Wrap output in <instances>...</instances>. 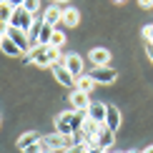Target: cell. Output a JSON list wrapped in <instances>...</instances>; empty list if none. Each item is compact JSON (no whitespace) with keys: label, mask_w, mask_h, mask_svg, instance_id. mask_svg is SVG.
<instances>
[{"label":"cell","mask_w":153,"mask_h":153,"mask_svg":"<svg viewBox=\"0 0 153 153\" xmlns=\"http://www.w3.org/2000/svg\"><path fill=\"white\" fill-rule=\"evenodd\" d=\"M75 91H83V93H88V95H91V93L95 91L93 78H91V75H80V78L75 80Z\"/></svg>","instance_id":"16"},{"label":"cell","mask_w":153,"mask_h":153,"mask_svg":"<svg viewBox=\"0 0 153 153\" xmlns=\"http://www.w3.org/2000/svg\"><path fill=\"white\" fill-rule=\"evenodd\" d=\"M83 148H85V146H83V143H78V146H73V148H68L65 153H80Z\"/></svg>","instance_id":"24"},{"label":"cell","mask_w":153,"mask_h":153,"mask_svg":"<svg viewBox=\"0 0 153 153\" xmlns=\"http://www.w3.org/2000/svg\"><path fill=\"white\" fill-rule=\"evenodd\" d=\"M45 153H55V151H45Z\"/></svg>","instance_id":"35"},{"label":"cell","mask_w":153,"mask_h":153,"mask_svg":"<svg viewBox=\"0 0 153 153\" xmlns=\"http://www.w3.org/2000/svg\"><path fill=\"white\" fill-rule=\"evenodd\" d=\"M55 133L60 136H73V111H65L55 118Z\"/></svg>","instance_id":"5"},{"label":"cell","mask_w":153,"mask_h":153,"mask_svg":"<svg viewBox=\"0 0 153 153\" xmlns=\"http://www.w3.org/2000/svg\"><path fill=\"white\" fill-rule=\"evenodd\" d=\"M148 60H151V63H153V45H151V48H148Z\"/></svg>","instance_id":"29"},{"label":"cell","mask_w":153,"mask_h":153,"mask_svg":"<svg viewBox=\"0 0 153 153\" xmlns=\"http://www.w3.org/2000/svg\"><path fill=\"white\" fill-rule=\"evenodd\" d=\"M23 10H28L30 13V15H40V0H25V3H23Z\"/></svg>","instance_id":"20"},{"label":"cell","mask_w":153,"mask_h":153,"mask_svg":"<svg viewBox=\"0 0 153 153\" xmlns=\"http://www.w3.org/2000/svg\"><path fill=\"white\" fill-rule=\"evenodd\" d=\"M95 143H98V148L108 151V148H111L113 143H116V133H113V131H108L105 126H103V128H100V133L95 136Z\"/></svg>","instance_id":"14"},{"label":"cell","mask_w":153,"mask_h":153,"mask_svg":"<svg viewBox=\"0 0 153 153\" xmlns=\"http://www.w3.org/2000/svg\"><path fill=\"white\" fill-rule=\"evenodd\" d=\"M141 153H153V146H148V148H146V151H141Z\"/></svg>","instance_id":"30"},{"label":"cell","mask_w":153,"mask_h":153,"mask_svg":"<svg viewBox=\"0 0 153 153\" xmlns=\"http://www.w3.org/2000/svg\"><path fill=\"white\" fill-rule=\"evenodd\" d=\"M120 123H123V118H120V111H118V108L116 105H105V128L108 131H113V133H116L118 128H120Z\"/></svg>","instance_id":"8"},{"label":"cell","mask_w":153,"mask_h":153,"mask_svg":"<svg viewBox=\"0 0 153 153\" xmlns=\"http://www.w3.org/2000/svg\"><path fill=\"white\" fill-rule=\"evenodd\" d=\"M65 28H75V25L80 23V10L73 8V5H65L63 8V20H60Z\"/></svg>","instance_id":"12"},{"label":"cell","mask_w":153,"mask_h":153,"mask_svg":"<svg viewBox=\"0 0 153 153\" xmlns=\"http://www.w3.org/2000/svg\"><path fill=\"white\" fill-rule=\"evenodd\" d=\"M3 38H5V35H3V33H0V43H3Z\"/></svg>","instance_id":"34"},{"label":"cell","mask_w":153,"mask_h":153,"mask_svg":"<svg viewBox=\"0 0 153 153\" xmlns=\"http://www.w3.org/2000/svg\"><path fill=\"white\" fill-rule=\"evenodd\" d=\"M113 3H118V5H120V3H126V0H113Z\"/></svg>","instance_id":"32"},{"label":"cell","mask_w":153,"mask_h":153,"mask_svg":"<svg viewBox=\"0 0 153 153\" xmlns=\"http://www.w3.org/2000/svg\"><path fill=\"white\" fill-rule=\"evenodd\" d=\"M88 60L93 63V68H103V65L111 63V50L108 48H93L88 53Z\"/></svg>","instance_id":"7"},{"label":"cell","mask_w":153,"mask_h":153,"mask_svg":"<svg viewBox=\"0 0 153 153\" xmlns=\"http://www.w3.org/2000/svg\"><path fill=\"white\" fill-rule=\"evenodd\" d=\"M55 3H63V5H68V3H71V0H55Z\"/></svg>","instance_id":"31"},{"label":"cell","mask_w":153,"mask_h":153,"mask_svg":"<svg viewBox=\"0 0 153 153\" xmlns=\"http://www.w3.org/2000/svg\"><path fill=\"white\" fill-rule=\"evenodd\" d=\"M0 50H3L5 55H10V58H20V55H23V50L18 48L8 35H5V38H3V43H0Z\"/></svg>","instance_id":"15"},{"label":"cell","mask_w":153,"mask_h":153,"mask_svg":"<svg viewBox=\"0 0 153 153\" xmlns=\"http://www.w3.org/2000/svg\"><path fill=\"white\" fill-rule=\"evenodd\" d=\"M13 13H15V8H13L8 0H0V20H3V23H10Z\"/></svg>","instance_id":"18"},{"label":"cell","mask_w":153,"mask_h":153,"mask_svg":"<svg viewBox=\"0 0 153 153\" xmlns=\"http://www.w3.org/2000/svg\"><path fill=\"white\" fill-rule=\"evenodd\" d=\"M8 38H10V40H13L18 48L23 50V53H25V50H30V43H28V33H25V30H20V28H13V25H10V30H8Z\"/></svg>","instance_id":"9"},{"label":"cell","mask_w":153,"mask_h":153,"mask_svg":"<svg viewBox=\"0 0 153 153\" xmlns=\"http://www.w3.org/2000/svg\"><path fill=\"white\" fill-rule=\"evenodd\" d=\"M91 120L103 126L105 123V103H98V100H91V105H88V113H85Z\"/></svg>","instance_id":"11"},{"label":"cell","mask_w":153,"mask_h":153,"mask_svg":"<svg viewBox=\"0 0 153 153\" xmlns=\"http://www.w3.org/2000/svg\"><path fill=\"white\" fill-rule=\"evenodd\" d=\"M8 3L13 5V8H23V3H25V0H8Z\"/></svg>","instance_id":"27"},{"label":"cell","mask_w":153,"mask_h":153,"mask_svg":"<svg viewBox=\"0 0 153 153\" xmlns=\"http://www.w3.org/2000/svg\"><path fill=\"white\" fill-rule=\"evenodd\" d=\"M63 43H65V33H63V30H53V35H50V45L60 50Z\"/></svg>","instance_id":"21"},{"label":"cell","mask_w":153,"mask_h":153,"mask_svg":"<svg viewBox=\"0 0 153 153\" xmlns=\"http://www.w3.org/2000/svg\"><path fill=\"white\" fill-rule=\"evenodd\" d=\"M43 20L55 28V25L63 20V8H60V5H48V8L43 10Z\"/></svg>","instance_id":"13"},{"label":"cell","mask_w":153,"mask_h":153,"mask_svg":"<svg viewBox=\"0 0 153 153\" xmlns=\"http://www.w3.org/2000/svg\"><path fill=\"white\" fill-rule=\"evenodd\" d=\"M71 105H73V111L88 113V105H91V98H88V93H83V91H73V93H71Z\"/></svg>","instance_id":"10"},{"label":"cell","mask_w":153,"mask_h":153,"mask_svg":"<svg viewBox=\"0 0 153 153\" xmlns=\"http://www.w3.org/2000/svg\"><path fill=\"white\" fill-rule=\"evenodd\" d=\"M63 65L68 68V73H71L75 80H78L80 75H85V71H83V58H80L78 53H68V55H63Z\"/></svg>","instance_id":"4"},{"label":"cell","mask_w":153,"mask_h":153,"mask_svg":"<svg viewBox=\"0 0 153 153\" xmlns=\"http://www.w3.org/2000/svg\"><path fill=\"white\" fill-rule=\"evenodd\" d=\"M88 153H111V151H103V148H98V146H93V148H88Z\"/></svg>","instance_id":"26"},{"label":"cell","mask_w":153,"mask_h":153,"mask_svg":"<svg viewBox=\"0 0 153 153\" xmlns=\"http://www.w3.org/2000/svg\"><path fill=\"white\" fill-rule=\"evenodd\" d=\"M38 141H40V136H38L35 131H28V133H23V136L18 138V148L25 151L28 146H33V143H38Z\"/></svg>","instance_id":"17"},{"label":"cell","mask_w":153,"mask_h":153,"mask_svg":"<svg viewBox=\"0 0 153 153\" xmlns=\"http://www.w3.org/2000/svg\"><path fill=\"white\" fill-rule=\"evenodd\" d=\"M45 151H48V148L43 146V141H38V143H33V146H28L23 153H45Z\"/></svg>","instance_id":"22"},{"label":"cell","mask_w":153,"mask_h":153,"mask_svg":"<svg viewBox=\"0 0 153 153\" xmlns=\"http://www.w3.org/2000/svg\"><path fill=\"white\" fill-rule=\"evenodd\" d=\"M8 30H10V23H3V20H0V33L8 35Z\"/></svg>","instance_id":"25"},{"label":"cell","mask_w":153,"mask_h":153,"mask_svg":"<svg viewBox=\"0 0 153 153\" xmlns=\"http://www.w3.org/2000/svg\"><path fill=\"white\" fill-rule=\"evenodd\" d=\"M88 75L93 78L95 85H111V83H116V80H118V71H113L111 65L93 68V71H88Z\"/></svg>","instance_id":"2"},{"label":"cell","mask_w":153,"mask_h":153,"mask_svg":"<svg viewBox=\"0 0 153 153\" xmlns=\"http://www.w3.org/2000/svg\"><path fill=\"white\" fill-rule=\"evenodd\" d=\"M143 38H146V40H148L151 45H153V23H151V25H146V28H143Z\"/></svg>","instance_id":"23"},{"label":"cell","mask_w":153,"mask_h":153,"mask_svg":"<svg viewBox=\"0 0 153 153\" xmlns=\"http://www.w3.org/2000/svg\"><path fill=\"white\" fill-rule=\"evenodd\" d=\"M126 153H141V151H126Z\"/></svg>","instance_id":"33"},{"label":"cell","mask_w":153,"mask_h":153,"mask_svg":"<svg viewBox=\"0 0 153 153\" xmlns=\"http://www.w3.org/2000/svg\"><path fill=\"white\" fill-rule=\"evenodd\" d=\"M50 71H53V75H55V80L60 83V85H65V88H71V85H75V78L71 73H68V68L63 65V60L60 63H55V65H50Z\"/></svg>","instance_id":"6"},{"label":"cell","mask_w":153,"mask_h":153,"mask_svg":"<svg viewBox=\"0 0 153 153\" xmlns=\"http://www.w3.org/2000/svg\"><path fill=\"white\" fill-rule=\"evenodd\" d=\"M53 25H48L45 20H43V28H40V40H38V43H40V45H50V35H53Z\"/></svg>","instance_id":"19"},{"label":"cell","mask_w":153,"mask_h":153,"mask_svg":"<svg viewBox=\"0 0 153 153\" xmlns=\"http://www.w3.org/2000/svg\"><path fill=\"white\" fill-rule=\"evenodd\" d=\"M141 3V8H153V0H138Z\"/></svg>","instance_id":"28"},{"label":"cell","mask_w":153,"mask_h":153,"mask_svg":"<svg viewBox=\"0 0 153 153\" xmlns=\"http://www.w3.org/2000/svg\"><path fill=\"white\" fill-rule=\"evenodd\" d=\"M0 120H3V118H0Z\"/></svg>","instance_id":"36"},{"label":"cell","mask_w":153,"mask_h":153,"mask_svg":"<svg viewBox=\"0 0 153 153\" xmlns=\"http://www.w3.org/2000/svg\"><path fill=\"white\" fill-rule=\"evenodd\" d=\"M25 63H33V65H40V68H50L55 63L63 60V53L53 45H35L28 50V55L23 58Z\"/></svg>","instance_id":"1"},{"label":"cell","mask_w":153,"mask_h":153,"mask_svg":"<svg viewBox=\"0 0 153 153\" xmlns=\"http://www.w3.org/2000/svg\"><path fill=\"white\" fill-rule=\"evenodd\" d=\"M33 23H35V15H30V13L23 10V8H15V13H13V18H10L13 28H20V30H25V33L33 28Z\"/></svg>","instance_id":"3"}]
</instances>
